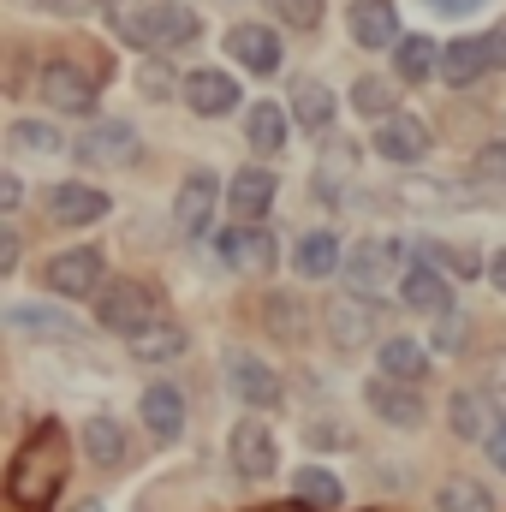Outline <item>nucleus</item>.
I'll list each match as a JSON object with an SVG mask.
<instances>
[{
  "instance_id": "1",
  "label": "nucleus",
  "mask_w": 506,
  "mask_h": 512,
  "mask_svg": "<svg viewBox=\"0 0 506 512\" xmlns=\"http://www.w3.org/2000/svg\"><path fill=\"white\" fill-rule=\"evenodd\" d=\"M60 483H66V429H60V423H42V429L30 435V447L12 459L6 495H12L18 507H42Z\"/></svg>"
},
{
  "instance_id": "2",
  "label": "nucleus",
  "mask_w": 506,
  "mask_h": 512,
  "mask_svg": "<svg viewBox=\"0 0 506 512\" xmlns=\"http://www.w3.org/2000/svg\"><path fill=\"white\" fill-rule=\"evenodd\" d=\"M120 30H126L131 42H143V48H173V42H191L203 24H197L185 6H173V0H143V6L126 12Z\"/></svg>"
},
{
  "instance_id": "3",
  "label": "nucleus",
  "mask_w": 506,
  "mask_h": 512,
  "mask_svg": "<svg viewBox=\"0 0 506 512\" xmlns=\"http://www.w3.org/2000/svg\"><path fill=\"white\" fill-rule=\"evenodd\" d=\"M96 316H102V328H114V334H131V340H137L149 322H161V316H155V298H149L137 280H120V286H108V292H102V304H96Z\"/></svg>"
},
{
  "instance_id": "4",
  "label": "nucleus",
  "mask_w": 506,
  "mask_h": 512,
  "mask_svg": "<svg viewBox=\"0 0 506 512\" xmlns=\"http://www.w3.org/2000/svg\"><path fill=\"white\" fill-rule=\"evenodd\" d=\"M96 90H102V78H90L84 66L54 60V66L42 72V96H48L54 108H66V114H90V108H96Z\"/></svg>"
},
{
  "instance_id": "5",
  "label": "nucleus",
  "mask_w": 506,
  "mask_h": 512,
  "mask_svg": "<svg viewBox=\"0 0 506 512\" xmlns=\"http://www.w3.org/2000/svg\"><path fill=\"white\" fill-rule=\"evenodd\" d=\"M227 382H233V393H239L245 405H256V411H274V405H280V376H274L262 358H251V352H233V358H227Z\"/></svg>"
},
{
  "instance_id": "6",
  "label": "nucleus",
  "mask_w": 506,
  "mask_h": 512,
  "mask_svg": "<svg viewBox=\"0 0 506 512\" xmlns=\"http://www.w3.org/2000/svg\"><path fill=\"white\" fill-rule=\"evenodd\" d=\"M376 149L381 161H423L429 155V126L417 114H393L387 126H376Z\"/></svg>"
},
{
  "instance_id": "7",
  "label": "nucleus",
  "mask_w": 506,
  "mask_h": 512,
  "mask_svg": "<svg viewBox=\"0 0 506 512\" xmlns=\"http://www.w3.org/2000/svg\"><path fill=\"white\" fill-rule=\"evenodd\" d=\"M227 54L256 72V78H268V72H280V42H274V30H262V24H239L233 36H227Z\"/></svg>"
},
{
  "instance_id": "8",
  "label": "nucleus",
  "mask_w": 506,
  "mask_h": 512,
  "mask_svg": "<svg viewBox=\"0 0 506 512\" xmlns=\"http://www.w3.org/2000/svg\"><path fill=\"white\" fill-rule=\"evenodd\" d=\"M185 102H191V114H233V108H239V84H233L227 72L203 66V72L185 78Z\"/></svg>"
},
{
  "instance_id": "9",
  "label": "nucleus",
  "mask_w": 506,
  "mask_h": 512,
  "mask_svg": "<svg viewBox=\"0 0 506 512\" xmlns=\"http://www.w3.org/2000/svg\"><path fill=\"white\" fill-rule=\"evenodd\" d=\"M96 280H102V256L96 251H60L54 262H48V286L66 292V298L96 292Z\"/></svg>"
},
{
  "instance_id": "10",
  "label": "nucleus",
  "mask_w": 506,
  "mask_h": 512,
  "mask_svg": "<svg viewBox=\"0 0 506 512\" xmlns=\"http://www.w3.org/2000/svg\"><path fill=\"white\" fill-rule=\"evenodd\" d=\"M393 256H399L393 239H364L358 251L346 256V280H352L358 292H381V280L393 274Z\"/></svg>"
},
{
  "instance_id": "11",
  "label": "nucleus",
  "mask_w": 506,
  "mask_h": 512,
  "mask_svg": "<svg viewBox=\"0 0 506 512\" xmlns=\"http://www.w3.org/2000/svg\"><path fill=\"white\" fill-rule=\"evenodd\" d=\"M447 417H453V435H465V441H489L495 429H501V417H495V399L489 393H453V405H447Z\"/></svg>"
},
{
  "instance_id": "12",
  "label": "nucleus",
  "mask_w": 506,
  "mask_h": 512,
  "mask_svg": "<svg viewBox=\"0 0 506 512\" xmlns=\"http://www.w3.org/2000/svg\"><path fill=\"white\" fill-rule=\"evenodd\" d=\"M352 42H358V48H381V42L399 48V42H405V36H399V12H393L387 0H358V6H352Z\"/></svg>"
},
{
  "instance_id": "13",
  "label": "nucleus",
  "mask_w": 506,
  "mask_h": 512,
  "mask_svg": "<svg viewBox=\"0 0 506 512\" xmlns=\"http://www.w3.org/2000/svg\"><path fill=\"white\" fill-rule=\"evenodd\" d=\"M48 209H54V221H66V227H90V221L108 215V197H102L96 185H54Z\"/></svg>"
},
{
  "instance_id": "14",
  "label": "nucleus",
  "mask_w": 506,
  "mask_h": 512,
  "mask_svg": "<svg viewBox=\"0 0 506 512\" xmlns=\"http://www.w3.org/2000/svg\"><path fill=\"white\" fill-rule=\"evenodd\" d=\"M233 465H239V477H268L274 471V435L262 429V423H239L233 429Z\"/></svg>"
},
{
  "instance_id": "15",
  "label": "nucleus",
  "mask_w": 506,
  "mask_h": 512,
  "mask_svg": "<svg viewBox=\"0 0 506 512\" xmlns=\"http://www.w3.org/2000/svg\"><path fill=\"white\" fill-rule=\"evenodd\" d=\"M131 149H137V131L126 120H102L78 137V161H126Z\"/></svg>"
},
{
  "instance_id": "16",
  "label": "nucleus",
  "mask_w": 506,
  "mask_h": 512,
  "mask_svg": "<svg viewBox=\"0 0 506 512\" xmlns=\"http://www.w3.org/2000/svg\"><path fill=\"white\" fill-rule=\"evenodd\" d=\"M399 292H405V304H411V310H423V316H453V292H447V280H441L429 262H417V268L405 274V286H399Z\"/></svg>"
},
{
  "instance_id": "17",
  "label": "nucleus",
  "mask_w": 506,
  "mask_h": 512,
  "mask_svg": "<svg viewBox=\"0 0 506 512\" xmlns=\"http://www.w3.org/2000/svg\"><path fill=\"white\" fill-rule=\"evenodd\" d=\"M370 405H376V417H387L393 429H417L423 423V399L411 393L405 382H370Z\"/></svg>"
},
{
  "instance_id": "18",
  "label": "nucleus",
  "mask_w": 506,
  "mask_h": 512,
  "mask_svg": "<svg viewBox=\"0 0 506 512\" xmlns=\"http://www.w3.org/2000/svg\"><path fill=\"white\" fill-rule=\"evenodd\" d=\"M209 215H215V173L197 167V173L179 185V227H185V233H203Z\"/></svg>"
},
{
  "instance_id": "19",
  "label": "nucleus",
  "mask_w": 506,
  "mask_h": 512,
  "mask_svg": "<svg viewBox=\"0 0 506 512\" xmlns=\"http://www.w3.org/2000/svg\"><path fill=\"white\" fill-rule=\"evenodd\" d=\"M221 256H227V268H268L274 239L262 227H233V233H221Z\"/></svg>"
},
{
  "instance_id": "20",
  "label": "nucleus",
  "mask_w": 506,
  "mask_h": 512,
  "mask_svg": "<svg viewBox=\"0 0 506 512\" xmlns=\"http://www.w3.org/2000/svg\"><path fill=\"white\" fill-rule=\"evenodd\" d=\"M370 304H358V298H346V304H328V334H334V346H346V352H358L364 340H370Z\"/></svg>"
},
{
  "instance_id": "21",
  "label": "nucleus",
  "mask_w": 506,
  "mask_h": 512,
  "mask_svg": "<svg viewBox=\"0 0 506 512\" xmlns=\"http://www.w3.org/2000/svg\"><path fill=\"white\" fill-rule=\"evenodd\" d=\"M268 203H274V173H268V167H245V173L233 179V209H239V221L268 215Z\"/></svg>"
},
{
  "instance_id": "22",
  "label": "nucleus",
  "mask_w": 506,
  "mask_h": 512,
  "mask_svg": "<svg viewBox=\"0 0 506 512\" xmlns=\"http://www.w3.org/2000/svg\"><path fill=\"white\" fill-rule=\"evenodd\" d=\"M441 60H447V48H435L429 36H405V42L393 48V66H399V78H405V84H423Z\"/></svg>"
},
{
  "instance_id": "23",
  "label": "nucleus",
  "mask_w": 506,
  "mask_h": 512,
  "mask_svg": "<svg viewBox=\"0 0 506 512\" xmlns=\"http://www.w3.org/2000/svg\"><path fill=\"white\" fill-rule=\"evenodd\" d=\"M143 423L155 429V435H179L185 429V399L173 393V387H143Z\"/></svg>"
},
{
  "instance_id": "24",
  "label": "nucleus",
  "mask_w": 506,
  "mask_h": 512,
  "mask_svg": "<svg viewBox=\"0 0 506 512\" xmlns=\"http://www.w3.org/2000/svg\"><path fill=\"white\" fill-rule=\"evenodd\" d=\"M84 447H90V459H96L102 471H120V465H126V429H120L114 417H90Z\"/></svg>"
},
{
  "instance_id": "25",
  "label": "nucleus",
  "mask_w": 506,
  "mask_h": 512,
  "mask_svg": "<svg viewBox=\"0 0 506 512\" xmlns=\"http://www.w3.org/2000/svg\"><path fill=\"white\" fill-rule=\"evenodd\" d=\"M381 376L411 387L417 376H429V352L417 340H381Z\"/></svg>"
},
{
  "instance_id": "26",
  "label": "nucleus",
  "mask_w": 506,
  "mask_h": 512,
  "mask_svg": "<svg viewBox=\"0 0 506 512\" xmlns=\"http://www.w3.org/2000/svg\"><path fill=\"white\" fill-rule=\"evenodd\" d=\"M292 268H298L304 280H322V274L346 268V256H340V245H334V233H310V239H298V256H292Z\"/></svg>"
},
{
  "instance_id": "27",
  "label": "nucleus",
  "mask_w": 506,
  "mask_h": 512,
  "mask_svg": "<svg viewBox=\"0 0 506 512\" xmlns=\"http://www.w3.org/2000/svg\"><path fill=\"white\" fill-rule=\"evenodd\" d=\"M131 352H137L143 364H167V358L185 352V328H179V322H149V328L131 340Z\"/></svg>"
},
{
  "instance_id": "28",
  "label": "nucleus",
  "mask_w": 506,
  "mask_h": 512,
  "mask_svg": "<svg viewBox=\"0 0 506 512\" xmlns=\"http://www.w3.org/2000/svg\"><path fill=\"white\" fill-rule=\"evenodd\" d=\"M483 72H489V48H483V42H471V36H465V42H453V48H447V60H441V78H447V84H477Z\"/></svg>"
},
{
  "instance_id": "29",
  "label": "nucleus",
  "mask_w": 506,
  "mask_h": 512,
  "mask_svg": "<svg viewBox=\"0 0 506 512\" xmlns=\"http://www.w3.org/2000/svg\"><path fill=\"white\" fill-rule=\"evenodd\" d=\"M6 322H12V328H30V334H54V340H78V334H84L78 322H66V316H54V310H36V304H12Z\"/></svg>"
},
{
  "instance_id": "30",
  "label": "nucleus",
  "mask_w": 506,
  "mask_h": 512,
  "mask_svg": "<svg viewBox=\"0 0 506 512\" xmlns=\"http://www.w3.org/2000/svg\"><path fill=\"white\" fill-rule=\"evenodd\" d=\"M292 114H298V126L322 131L334 120V90H328V84H298V90H292Z\"/></svg>"
},
{
  "instance_id": "31",
  "label": "nucleus",
  "mask_w": 506,
  "mask_h": 512,
  "mask_svg": "<svg viewBox=\"0 0 506 512\" xmlns=\"http://www.w3.org/2000/svg\"><path fill=\"white\" fill-rule=\"evenodd\" d=\"M245 126H251V143L262 155H274L280 143H286V108H274V102H256L251 114H245Z\"/></svg>"
},
{
  "instance_id": "32",
  "label": "nucleus",
  "mask_w": 506,
  "mask_h": 512,
  "mask_svg": "<svg viewBox=\"0 0 506 512\" xmlns=\"http://www.w3.org/2000/svg\"><path fill=\"white\" fill-rule=\"evenodd\" d=\"M292 489H298V501H304V507H340V495H346V489H340V477H328V471H316V465H310V471H298V477H292Z\"/></svg>"
},
{
  "instance_id": "33",
  "label": "nucleus",
  "mask_w": 506,
  "mask_h": 512,
  "mask_svg": "<svg viewBox=\"0 0 506 512\" xmlns=\"http://www.w3.org/2000/svg\"><path fill=\"white\" fill-rule=\"evenodd\" d=\"M352 102H358V108H364L370 120H381V126H387V120L399 114V96H393V84H381V78H358Z\"/></svg>"
},
{
  "instance_id": "34",
  "label": "nucleus",
  "mask_w": 506,
  "mask_h": 512,
  "mask_svg": "<svg viewBox=\"0 0 506 512\" xmlns=\"http://www.w3.org/2000/svg\"><path fill=\"white\" fill-rule=\"evenodd\" d=\"M435 507L441 512H495V501H489V489H477V483H447V489L435 495Z\"/></svg>"
},
{
  "instance_id": "35",
  "label": "nucleus",
  "mask_w": 506,
  "mask_h": 512,
  "mask_svg": "<svg viewBox=\"0 0 506 512\" xmlns=\"http://www.w3.org/2000/svg\"><path fill=\"white\" fill-rule=\"evenodd\" d=\"M417 256H423L429 268L441 262V268H453V274H477V256L459 251V245H441V239H423V245H417Z\"/></svg>"
},
{
  "instance_id": "36",
  "label": "nucleus",
  "mask_w": 506,
  "mask_h": 512,
  "mask_svg": "<svg viewBox=\"0 0 506 512\" xmlns=\"http://www.w3.org/2000/svg\"><path fill=\"white\" fill-rule=\"evenodd\" d=\"M12 149L54 155V149H60V131H54V126H36V120H18V126H12Z\"/></svg>"
},
{
  "instance_id": "37",
  "label": "nucleus",
  "mask_w": 506,
  "mask_h": 512,
  "mask_svg": "<svg viewBox=\"0 0 506 512\" xmlns=\"http://www.w3.org/2000/svg\"><path fill=\"white\" fill-rule=\"evenodd\" d=\"M274 12L286 24H298V30H316L322 24V0H274Z\"/></svg>"
},
{
  "instance_id": "38",
  "label": "nucleus",
  "mask_w": 506,
  "mask_h": 512,
  "mask_svg": "<svg viewBox=\"0 0 506 512\" xmlns=\"http://www.w3.org/2000/svg\"><path fill=\"white\" fill-rule=\"evenodd\" d=\"M477 173L483 179H506V143H483L477 149Z\"/></svg>"
},
{
  "instance_id": "39",
  "label": "nucleus",
  "mask_w": 506,
  "mask_h": 512,
  "mask_svg": "<svg viewBox=\"0 0 506 512\" xmlns=\"http://www.w3.org/2000/svg\"><path fill=\"white\" fill-rule=\"evenodd\" d=\"M459 340H465V316L453 310V316H441V328H435V346H441V352H453Z\"/></svg>"
},
{
  "instance_id": "40",
  "label": "nucleus",
  "mask_w": 506,
  "mask_h": 512,
  "mask_svg": "<svg viewBox=\"0 0 506 512\" xmlns=\"http://www.w3.org/2000/svg\"><path fill=\"white\" fill-rule=\"evenodd\" d=\"M483 48H489V66H506V24L483 36Z\"/></svg>"
},
{
  "instance_id": "41",
  "label": "nucleus",
  "mask_w": 506,
  "mask_h": 512,
  "mask_svg": "<svg viewBox=\"0 0 506 512\" xmlns=\"http://www.w3.org/2000/svg\"><path fill=\"white\" fill-rule=\"evenodd\" d=\"M489 459H495V471H506V423L489 435Z\"/></svg>"
},
{
  "instance_id": "42",
  "label": "nucleus",
  "mask_w": 506,
  "mask_h": 512,
  "mask_svg": "<svg viewBox=\"0 0 506 512\" xmlns=\"http://www.w3.org/2000/svg\"><path fill=\"white\" fill-rule=\"evenodd\" d=\"M0 268H6V274H12V268H18V239H12V233H6V239H0Z\"/></svg>"
},
{
  "instance_id": "43",
  "label": "nucleus",
  "mask_w": 506,
  "mask_h": 512,
  "mask_svg": "<svg viewBox=\"0 0 506 512\" xmlns=\"http://www.w3.org/2000/svg\"><path fill=\"white\" fill-rule=\"evenodd\" d=\"M0 209H18V179H12V173L0 179Z\"/></svg>"
},
{
  "instance_id": "44",
  "label": "nucleus",
  "mask_w": 506,
  "mask_h": 512,
  "mask_svg": "<svg viewBox=\"0 0 506 512\" xmlns=\"http://www.w3.org/2000/svg\"><path fill=\"white\" fill-rule=\"evenodd\" d=\"M489 274H495V286L506 292V251H495V262H489Z\"/></svg>"
},
{
  "instance_id": "45",
  "label": "nucleus",
  "mask_w": 506,
  "mask_h": 512,
  "mask_svg": "<svg viewBox=\"0 0 506 512\" xmlns=\"http://www.w3.org/2000/svg\"><path fill=\"white\" fill-rule=\"evenodd\" d=\"M435 6H477V0H435Z\"/></svg>"
},
{
  "instance_id": "46",
  "label": "nucleus",
  "mask_w": 506,
  "mask_h": 512,
  "mask_svg": "<svg viewBox=\"0 0 506 512\" xmlns=\"http://www.w3.org/2000/svg\"><path fill=\"white\" fill-rule=\"evenodd\" d=\"M274 512H310V507H304V501H292V507H274Z\"/></svg>"
},
{
  "instance_id": "47",
  "label": "nucleus",
  "mask_w": 506,
  "mask_h": 512,
  "mask_svg": "<svg viewBox=\"0 0 506 512\" xmlns=\"http://www.w3.org/2000/svg\"><path fill=\"white\" fill-rule=\"evenodd\" d=\"M48 6H78V0H48Z\"/></svg>"
}]
</instances>
